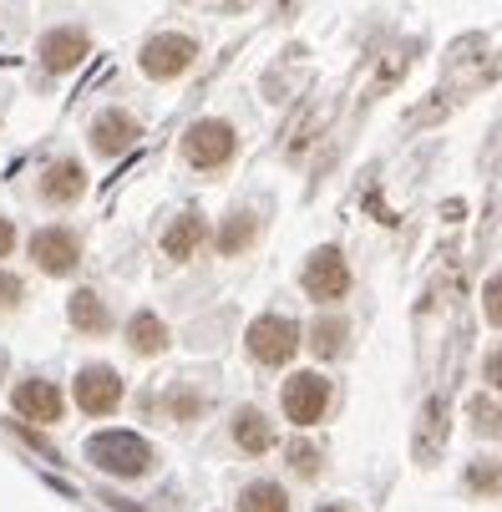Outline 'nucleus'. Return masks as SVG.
Returning <instances> with one entry per match:
<instances>
[{"instance_id": "nucleus-23", "label": "nucleus", "mask_w": 502, "mask_h": 512, "mask_svg": "<svg viewBox=\"0 0 502 512\" xmlns=\"http://www.w3.org/2000/svg\"><path fill=\"white\" fill-rule=\"evenodd\" d=\"M203 406H208V401H203L188 381H178V386L168 391V416H173V421H198V416H203Z\"/></svg>"}, {"instance_id": "nucleus-26", "label": "nucleus", "mask_w": 502, "mask_h": 512, "mask_svg": "<svg viewBox=\"0 0 502 512\" xmlns=\"http://www.w3.org/2000/svg\"><path fill=\"white\" fill-rule=\"evenodd\" d=\"M26 300V279L21 274H6V269H0V310H16Z\"/></svg>"}, {"instance_id": "nucleus-24", "label": "nucleus", "mask_w": 502, "mask_h": 512, "mask_svg": "<svg viewBox=\"0 0 502 512\" xmlns=\"http://www.w3.org/2000/svg\"><path fill=\"white\" fill-rule=\"evenodd\" d=\"M477 300H482V320H487L492 330H502V269L482 279V295H477Z\"/></svg>"}, {"instance_id": "nucleus-5", "label": "nucleus", "mask_w": 502, "mask_h": 512, "mask_svg": "<svg viewBox=\"0 0 502 512\" xmlns=\"http://www.w3.org/2000/svg\"><path fill=\"white\" fill-rule=\"evenodd\" d=\"M193 61H198V41L188 31H153L137 51V66L148 82H178L193 71Z\"/></svg>"}, {"instance_id": "nucleus-29", "label": "nucleus", "mask_w": 502, "mask_h": 512, "mask_svg": "<svg viewBox=\"0 0 502 512\" xmlns=\"http://www.w3.org/2000/svg\"><path fill=\"white\" fill-rule=\"evenodd\" d=\"M315 512H345V507H340V502H325V507H315Z\"/></svg>"}, {"instance_id": "nucleus-16", "label": "nucleus", "mask_w": 502, "mask_h": 512, "mask_svg": "<svg viewBox=\"0 0 502 512\" xmlns=\"http://www.w3.org/2000/svg\"><path fill=\"white\" fill-rule=\"evenodd\" d=\"M229 436H234V447L249 452V457H264L274 447V421L259 411V406H239L234 421H229Z\"/></svg>"}, {"instance_id": "nucleus-18", "label": "nucleus", "mask_w": 502, "mask_h": 512, "mask_svg": "<svg viewBox=\"0 0 502 512\" xmlns=\"http://www.w3.org/2000/svg\"><path fill=\"white\" fill-rule=\"evenodd\" d=\"M254 239H259V213H254V208H234V213L224 218V229L213 234V244H219V254H224V259L244 254Z\"/></svg>"}, {"instance_id": "nucleus-25", "label": "nucleus", "mask_w": 502, "mask_h": 512, "mask_svg": "<svg viewBox=\"0 0 502 512\" xmlns=\"http://www.w3.org/2000/svg\"><path fill=\"white\" fill-rule=\"evenodd\" d=\"M482 386L502 396V340L487 345V355H482Z\"/></svg>"}, {"instance_id": "nucleus-2", "label": "nucleus", "mask_w": 502, "mask_h": 512, "mask_svg": "<svg viewBox=\"0 0 502 512\" xmlns=\"http://www.w3.org/2000/svg\"><path fill=\"white\" fill-rule=\"evenodd\" d=\"M87 462L107 477H148L158 452H153L148 436H137V431H97L87 442Z\"/></svg>"}, {"instance_id": "nucleus-13", "label": "nucleus", "mask_w": 502, "mask_h": 512, "mask_svg": "<svg viewBox=\"0 0 502 512\" xmlns=\"http://www.w3.org/2000/svg\"><path fill=\"white\" fill-rule=\"evenodd\" d=\"M208 244V218L198 213V208H183L173 224L163 229V254L168 259H178V264H188L198 249Z\"/></svg>"}, {"instance_id": "nucleus-8", "label": "nucleus", "mask_w": 502, "mask_h": 512, "mask_svg": "<svg viewBox=\"0 0 502 512\" xmlns=\"http://www.w3.org/2000/svg\"><path fill=\"white\" fill-rule=\"evenodd\" d=\"M87 56H92V31L87 26H51L36 41V61H41V71H51V77L77 71Z\"/></svg>"}, {"instance_id": "nucleus-11", "label": "nucleus", "mask_w": 502, "mask_h": 512, "mask_svg": "<svg viewBox=\"0 0 502 512\" xmlns=\"http://www.w3.org/2000/svg\"><path fill=\"white\" fill-rule=\"evenodd\" d=\"M36 193H41V203H51V208H71V203L87 193V168H82L77 158H56V163H46Z\"/></svg>"}, {"instance_id": "nucleus-28", "label": "nucleus", "mask_w": 502, "mask_h": 512, "mask_svg": "<svg viewBox=\"0 0 502 512\" xmlns=\"http://www.w3.org/2000/svg\"><path fill=\"white\" fill-rule=\"evenodd\" d=\"M11 249H16V224H11L6 213H0V259H6Z\"/></svg>"}, {"instance_id": "nucleus-12", "label": "nucleus", "mask_w": 502, "mask_h": 512, "mask_svg": "<svg viewBox=\"0 0 502 512\" xmlns=\"http://www.w3.org/2000/svg\"><path fill=\"white\" fill-rule=\"evenodd\" d=\"M11 406H16V416L21 421H36V426H51V421H61V391H56V381H41V376H31V381H21L16 391H11Z\"/></svg>"}, {"instance_id": "nucleus-21", "label": "nucleus", "mask_w": 502, "mask_h": 512, "mask_svg": "<svg viewBox=\"0 0 502 512\" xmlns=\"http://www.w3.org/2000/svg\"><path fill=\"white\" fill-rule=\"evenodd\" d=\"M239 512H290V492L279 482H249L239 492Z\"/></svg>"}, {"instance_id": "nucleus-17", "label": "nucleus", "mask_w": 502, "mask_h": 512, "mask_svg": "<svg viewBox=\"0 0 502 512\" xmlns=\"http://www.w3.org/2000/svg\"><path fill=\"white\" fill-rule=\"evenodd\" d=\"M122 335H127V350H132V355H163V350L173 345V330H168L153 310H137Z\"/></svg>"}, {"instance_id": "nucleus-19", "label": "nucleus", "mask_w": 502, "mask_h": 512, "mask_svg": "<svg viewBox=\"0 0 502 512\" xmlns=\"http://www.w3.org/2000/svg\"><path fill=\"white\" fill-rule=\"evenodd\" d=\"M467 426H472L477 436H487V442H497V436H502V396H497V391L467 396Z\"/></svg>"}, {"instance_id": "nucleus-6", "label": "nucleus", "mask_w": 502, "mask_h": 512, "mask_svg": "<svg viewBox=\"0 0 502 512\" xmlns=\"http://www.w3.org/2000/svg\"><path fill=\"white\" fill-rule=\"evenodd\" d=\"M279 406H284V421H295L300 431L305 426H320L335 406V381L325 371H295L279 391Z\"/></svg>"}, {"instance_id": "nucleus-30", "label": "nucleus", "mask_w": 502, "mask_h": 512, "mask_svg": "<svg viewBox=\"0 0 502 512\" xmlns=\"http://www.w3.org/2000/svg\"><path fill=\"white\" fill-rule=\"evenodd\" d=\"M0 381H6V355H0Z\"/></svg>"}, {"instance_id": "nucleus-3", "label": "nucleus", "mask_w": 502, "mask_h": 512, "mask_svg": "<svg viewBox=\"0 0 502 512\" xmlns=\"http://www.w3.org/2000/svg\"><path fill=\"white\" fill-rule=\"evenodd\" d=\"M300 345H305V330L290 320V315H259V320H249V330H244V350H249V360L254 365H269V371H279V365H290L295 355H300Z\"/></svg>"}, {"instance_id": "nucleus-22", "label": "nucleus", "mask_w": 502, "mask_h": 512, "mask_svg": "<svg viewBox=\"0 0 502 512\" xmlns=\"http://www.w3.org/2000/svg\"><path fill=\"white\" fill-rule=\"evenodd\" d=\"M284 462H290V472L295 477H320V467H325V452L315 447V442H305V436H295V442L290 447H284Z\"/></svg>"}, {"instance_id": "nucleus-7", "label": "nucleus", "mask_w": 502, "mask_h": 512, "mask_svg": "<svg viewBox=\"0 0 502 512\" xmlns=\"http://www.w3.org/2000/svg\"><path fill=\"white\" fill-rule=\"evenodd\" d=\"M26 249H31L36 269H41V274H51V279L77 274V264H82V239L71 234L66 224H46V229H36Z\"/></svg>"}, {"instance_id": "nucleus-20", "label": "nucleus", "mask_w": 502, "mask_h": 512, "mask_svg": "<svg viewBox=\"0 0 502 512\" xmlns=\"http://www.w3.org/2000/svg\"><path fill=\"white\" fill-rule=\"evenodd\" d=\"M462 492L477 497V502L502 497V462H497V457H477V462H467V472H462Z\"/></svg>"}, {"instance_id": "nucleus-4", "label": "nucleus", "mask_w": 502, "mask_h": 512, "mask_svg": "<svg viewBox=\"0 0 502 512\" xmlns=\"http://www.w3.org/2000/svg\"><path fill=\"white\" fill-rule=\"evenodd\" d=\"M300 289L320 305V310H335L345 295H350V259L340 244H320L310 249L305 269H300Z\"/></svg>"}, {"instance_id": "nucleus-1", "label": "nucleus", "mask_w": 502, "mask_h": 512, "mask_svg": "<svg viewBox=\"0 0 502 512\" xmlns=\"http://www.w3.org/2000/svg\"><path fill=\"white\" fill-rule=\"evenodd\" d=\"M178 153H183V163L198 168V173H219V168H229L234 153H239V127H234L229 117H198V122L183 127Z\"/></svg>"}, {"instance_id": "nucleus-27", "label": "nucleus", "mask_w": 502, "mask_h": 512, "mask_svg": "<svg viewBox=\"0 0 502 512\" xmlns=\"http://www.w3.org/2000/svg\"><path fill=\"white\" fill-rule=\"evenodd\" d=\"M11 431H21V442H26V447H36V452H41L46 462H56V447L46 442V436H36V431H31L26 421H11Z\"/></svg>"}, {"instance_id": "nucleus-15", "label": "nucleus", "mask_w": 502, "mask_h": 512, "mask_svg": "<svg viewBox=\"0 0 502 512\" xmlns=\"http://www.w3.org/2000/svg\"><path fill=\"white\" fill-rule=\"evenodd\" d=\"M66 320H71V330H77V335H92V340H102V335L117 325L97 289H77V295L66 300Z\"/></svg>"}, {"instance_id": "nucleus-14", "label": "nucleus", "mask_w": 502, "mask_h": 512, "mask_svg": "<svg viewBox=\"0 0 502 512\" xmlns=\"http://www.w3.org/2000/svg\"><path fill=\"white\" fill-rule=\"evenodd\" d=\"M305 345H310L315 360H345V355H350V320H345L340 310L315 315V325L305 330Z\"/></svg>"}, {"instance_id": "nucleus-10", "label": "nucleus", "mask_w": 502, "mask_h": 512, "mask_svg": "<svg viewBox=\"0 0 502 512\" xmlns=\"http://www.w3.org/2000/svg\"><path fill=\"white\" fill-rule=\"evenodd\" d=\"M77 406L87 411V416H112L117 406H122V396H127V386H122V376H117V365H82L77 371Z\"/></svg>"}, {"instance_id": "nucleus-9", "label": "nucleus", "mask_w": 502, "mask_h": 512, "mask_svg": "<svg viewBox=\"0 0 502 512\" xmlns=\"http://www.w3.org/2000/svg\"><path fill=\"white\" fill-rule=\"evenodd\" d=\"M87 142H92V153L97 158H127L137 142H142V122L127 112V107H107V112H97L92 117V127H87Z\"/></svg>"}]
</instances>
